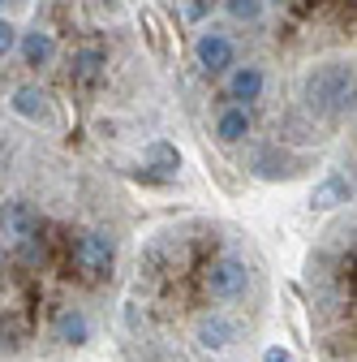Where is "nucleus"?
<instances>
[{"instance_id":"ddd939ff","label":"nucleus","mask_w":357,"mask_h":362,"mask_svg":"<svg viewBox=\"0 0 357 362\" xmlns=\"http://www.w3.org/2000/svg\"><path fill=\"white\" fill-rule=\"evenodd\" d=\"M340 203H349V181L336 173V177L323 181V186H315V207H319V211H332V207H340Z\"/></svg>"},{"instance_id":"aec40b11","label":"nucleus","mask_w":357,"mask_h":362,"mask_svg":"<svg viewBox=\"0 0 357 362\" xmlns=\"http://www.w3.org/2000/svg\"><path fill=\"white\" fill-rule=\"evenodd\" d=\"M0 9H5V0H0Z\"/></svg>"},{"instance_id":"1a4fd4ad","label":"nucleus","mask_w":357,"mask_h":362,"mask_svg":"<svg viewBox=\"0 0 357 362\" xmlns=\"http://www.w3.org/2000/svg\"><path fill=\"white\" fill-rule=\"evenodd\" d=\"M18 48H22V61H26V65H48V61L56 57V39H52V30L35 26V30H26V35L18 39Z\"/></svg>"},{"instance_id":"9b49d317","label":"nucleus","mask_w":357,"mask_h":362,"mask_svg":"<svg viewBox=\"0 0 357 362\" xmlns=\"http://www.w3.org/2000/svg\"><path fill=\"white\" fill-rule=\"evenodd\" d=\"M9 104H13V112L26 117V121H48V95H43L39 86H18Z\"/></svg>"},{"instance_id":"7ed1b4c3","label":"nucleus","mask_w":357,"mask_h":362,"mask_svg":"<svg viewBox=\"0 0 357 362\" xmlns=\"http://www.w3.org/2000/svg\"><path fill=\"white\" fill-rule=\"evenodd\" d=\"M241 341H246V324L237 320V315H229V310H207V315L194 320V349H202L211 358L237 349Z\"/></svg>"},{"instance_id":"f3484780","label":"nucleus","mask_w":357,"mask_h":362,"mask_svg":"<svg viewBox=\"0 0 357 362\" xmlns=\"http://www.w3.org/2000/svg\"><path fill=\"white\" fill-rule=\"evenodd\" d=\"M13 48H18V26L9 18H0V61H5Z\"/></svg>"},{"instance_id":"f8f14e48","label":"nucleus","mask_w":357,"mask_h":362,"mask_svg":"<svg viewBox=\"0 0 357 362\" xmlns=\"http://www.w3.org/2000/svg\"><path fill=\"white\" fill-rule=\"evenodd\" d=\"M254 173H258L262 181H280V177H293L297 168H293V156H284V151H276V147H267V151L254 156Z\"/></svg>"},{"instance_id":"dca6fc26","label":"nucleus","mask_w":357,"mask_h":362,"mask_svg":"<svg viewBox=\"0 0 357 362\" xmlns=\"http://www.w3.org/2000/svg\"><path fill=\"white\" fill-rule=\"evenodd\" d=\"M224 9L233 22H258L262 18V0H224Z\"/></svg>"},{"instance_id":"2eb2a0df","label":"nucleus","mask_w":357,"mask_h":362,"mask_svg":"<svg viewBox=\"0 0 357 362\" xmlns=\"http://www.w3.org/2000/svg\"><path fill=\"white\" fill-rule=\"evenodd\" d=\"M147 164L159 168V173H176V168H181V151L168 147V143H151L147 147Z\"/></svg>"},{"instance_id":"f03ea898","label":"nucleus","mask_w":357,"mask_h":362,"mask_svg":"<svg viewBox=\"0 0 357 362\" xmlns=\"http://www.w3.org/2000/svg\"><path fill=\"white\" fill-rule=\"evenodd\" d=\"M202 285L215 302H246V293L254 285V272L241 255H215L202 272Z\"/></svg>"},{"instance_id":"6e6552de","label":"nucleus","mask_w":357,"mask_h":362,"mask_svg":"<svg viewBox=\"0 0 357 362\" xmlns=\"http://www.w3.org/2000/svg\"><path fill=\"white\" fill-rule=\"evenodd\" d=\"M52 337L61 345H86L91 341V315H86L82 306H61L56 320H52Z\"/></svg>"},{"instance_id":"f257e3e1","label":"nucleus","mask_w":357,"mask_h":362,"mask_svg":"<svg viewBox=\"0 0 357 362\" xmlns=\"http://www.w3.org/2000/svg\"><path fill=\"white\" fill-rule=\"evenodd\" d=\"M301 104L315 117H344L353 104V65L349 61L315 65L301 82Z\"/></svg>"},{"instance_id":"6ab92c4d","label":"nucleus","mask_w":357,"mask_h":362,"mask_svg":"<svg viewBox=\"0 0 357 362\" xmlns=\"http://www.w3.org/2000/svg\"><path fill=\"white\" fill-rule=\"evenodd\" d=\"M202 9H207V0H190V18H194V22L202 18Z\"/></svg>"},{"instance_id":"0eeeda50","label":"nucleus","mask_w":357,"mask_h":362,"mask_svg":"<svg viewBox=\"0 0 357 362\" xmlns=\"http://www.w3.org/2000/svg\"><path fill=\"white\" fill-rule=\"evenodd\" d=\"M229 100H237V108H246V104H254V100H262V90H267V74H262V65H237L233 74H229Z\"/></svg>"},{"instance_id":"a211bd4d","label":"nucleus","mask_w":357,"mask_h":362,"mask_svg":"<svg viewBox=\"0 0 357 362\" xmlns=\"http://www.w3.org/2000/svg\"><path fill=\"white\" fill-rule=\"evenodd\" d=\"M262 362H293V358H289V349H280V345H272V349H267V354H262Z\"/></svg>"},{"instance_id":"9d476101","label":"nucleus","mask_w":357,"mask_h":362,"mask_svg":"<svg viewBox=\"0 0 357 362\" xmlns=\"http://www.w3.org/2000/svg\"><path fill=\"white\" fill-rule=\"evenodd\" d=\"M246 134H250V108L233 104V108H224V112L215 117V139L219 143H241Z\"/></svg>"},{"instance_id":"39448f33","label":"nucleus","mask_w":357,"mask_h":362,"mask_svg":"<svg viewBox=\"0 0 357 362\" xmlns=\"http://www.w3.org/2000/svg\"><path fill=\"white\" fill-rule=\"evenodd\" d=\"M194 61H198L207 74H224V69H233L237 48H233V39H229L224 30H202V35L194 39Z\"/></svg>"},{"instance_id":"20e7f679","label":"nucleus","mask_w":357,"mask_h":362,"mask_svg":"<svg viewBox=\"0 0 357 362\" xmlns=\"http://www.w3.org/2000/svg\"><path fill=\"white\" fill-rule=\"evenodd\" d=\"M112 263H116V238H112V233H104V229H91V233H82V238L73 242V267L82 272L86 281H99V276H108V272H112Z\"/></svg>"},{"instance_id":"423d86ee","label":"nucleus","mask_w":357,"mask_h":362,"mask_svg":"<svg viewBox=\"0 0 357 362\" xmlns=\"http://www.w3.org/2000/svg\"><path fill=\"white\" fill-rule=\"evenodd\" d=\"M0 233H5L9 242H22L26 246L39 233V211H35V203H26V199L0 203Z\"/></svg>"},{"instance_id":"4468645a","label":"nucleus","mask_w":357,"mask_h":362,"mask_svg":"<svg viewBox=\"0 0 357 362\" xmlns=\"http://www.w3.org/2000/svg\"><path fill=\"white\" fill-rule=\"evenodd\" d=\"M104 65H108V57H104L99 48H82V52H73V61H69V74L86 82V78H95Z\"/></svg>"}]
</instances>
